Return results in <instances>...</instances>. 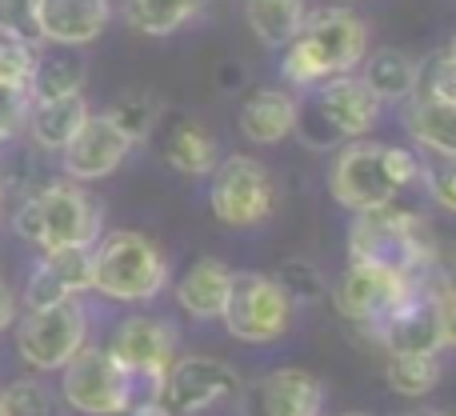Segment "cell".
I'll return each instance as SVG.
<instances>
[{
  "instance_id": "6da1fadb",
  "label": "cell",
  "mask_w": 456,
  "mask_h": 416,
  "mask_svg": "<svg viewBox=\"0 0 456 416\" xmlns=\"http://www.w3.org/2000/svg\"><path fill=\"white\" fill-rule=\"evenodd\" d=\"M364 56H369V29L361 16L348 8H321L308 12L297 37L284 45L281 72L292 88H313L329 77L361 69Z\"/></svg>"
},
{
  "instance_id": "7a4b0ae2",
  "label": "cell",
  "mask_w": 456,
  "mask_h": 416,
  "mask_svg": "<svg viewBox=\"0 0 456 416\" xmlns=\"http://www.w3.org/2000/svg\"><path fill=\"white\" fill-rule=\"evenodd\" d=\"M348 260L385 265L396 273H433L436 265V232L420 212L409 208H369L356 212L348 228Z\"/></svg>"
},
{
  "instance_id": "3957f363",
  "label": "cell",
  "mask_w": 456,
  "mask_h": 416,
  "mask_svg": "<svg viewBox=\"0 0 456 416\" xmlns=\"http://www.w3.org/2000/svg\"><path fill=\"white\" fill-rule=\"evenodd\" d=\"M305 101H297V125L292 133L300 136L313 149H329L337 141H356V136H369L380 120L385 104L377 101L369 85L353 72L345 77H329L321 85L305 88Z\"/></svg>"
},
{
  "instance_id": "277c9868",
  "label": "cell",
  "mask_w": 456,
  "mask_h": 416,
  "mask_svg": "<svg viewBox=\"0 0 456 416\" xmlns=\"http://www.w3.org/2000/svg\"><path fill=\"white\" fill-rule=\"evenodd\" d=\"M168 265L160 249L141 232L117 228L93 244V289L120 305H149L165 292Z\"/></svg>"
},
{
  "instance_id": "5b68a950",
  "label": "cell",
  "mask_w": 456,
  "mask_h": 416,
  "mask_svg": "<svg viewBox=\"0 0 456 416\" xmlns=\"http://www.w3.org/2000/svg\"><path fill=\"white\" fill-rule=\"evenodd\" d=\"M12 228L24 244H37L40 252L64 249V244H96L101 208L80 184L56 181L16 208Z\"/></svg>"
},
{
  "instance_id": "8992f818",
  "label": "cell",
  "mask_w": 456,
  "mask_h": 416,
  "mask_svg": "<svg viewBox=\"0 0 456 416\" xmlns=\"http://www.w3.org/2000/svg\"><path fill=\"white\" fill-rule=\"evenodd\" d=\"M228 337L244 345H273L292 324V300L281 292V284L265 273H232L228 297L221 308Z\"/></svg>"
},
{
  "instance_id": "52a82bcc",
  "label": "cell",
  "mask_w": 456,
  "mask_h": 416,
  "mask_svg": "<svg viewBox=\"0 0 456 416\" xmlns=\"http://www.w3.org/2000/svg\"><path fill=\"white\" fill-rule=\"evenodd\" d=\"M88 345V313L77 297H64L48 308H28L16 324V348L37 372H61Z\"/></svg>"
},
{
  "instance_id": "ba28073f",
  "label": "cell",
  "mask_w": 456,
  "mask_h": 416,
  "mask_svg": "<svg viewBox=\"0 0 456 416\" xmlns=\"http://www.w3.org/2000/svg\"><path fill=\"white\" fill-rule=\"evenodd\" d=\"M329 192L340 208L356 212H369V208H385L396 200L401 184L393 176V165H388V144L377 141H345V149L337 152L332 160V173H329Z\"/></svg>"
},
{
  "instance_id": "9c48e42d",
  "label": "cell",
  "mask_w": 456,
  "mask_h": 416,
  "mask_svg": "<svg viewBox=\"0 0 456 416\" xmlns=\"http://www.w3.org/2000/svg\"><path fill=\"white\" fill-rule=\"evenodd\" d=\"M213 184H208V205L213 216L228 228H252L273 216L276 208V184L273 173L256 157H224L216 160Z\"/></svg>"
},
{
  "instance_id": "30bf717a",
  "label": "cell",
  "mask_w": 456,
  "mask_h": 416,
  "mask_svg": "<svg viewBox=\"0 0 456 416\" xmlns=\"http://www.w3.org/2000/svg\"><path fill=\"white\" fill-rule=\"evenodd\" d=\"M428 273H396L385 265H364V260H348V273L337 284V305L345 316H353L364 329H377L401 305H409L412 292L420 289Z\"/></svg>"
},
{
  "instance_id": "8fae6325",
  "label": "cell",
  "mask_w": 456,
  "mask_h": 416,
  "mask_svg": "<svg viewBox=\"0 0 456 416\" xmlns=\"http://www.w3.org/2000/svg\"><path fill=\"white\" fill-rule=\"evenodd\" d=\"M61 393L69 409L85 416H120L133 404V377L109 356V348H80L64 364Z\"/></svg>"
},
{
  "instance_id": "7c38bea8",
  "label": "cell",
  "mask_w": 456,
  "mask_h": 416,
  "mask_svg": "<svg viewBox=\"0 0 456 416\" xmlns=\"http://www.w3.org/2000/svg\"><path fill=\"white\" fill-rule=\"evenodd\" d=\"M240 393V377L221 356H181L168 364L157 396L173 409V416H197L216 409L221 401H232Z\"/></svg>"
},
{
  "instance_id": "4fadbf2b",
  "label": "cell",
  "mask_w": 456,
  "mask_h": 416,
  "mask_svg": "<svg viewBox=\"0 0 456 416\" xmlns=\"http://www.w3.org/2000/svg\"><path fill=\"white\" fill-rule=\"evenodd\" d=\"M109 356L128 372V377L152 380V388H160L168 364L176 361V329L160 316H128L112 332Z\"/></svg>"
},
{
  "instance_id": "5bb4252c",
  "label": "cell",
  "mask_w": 456,
  "mask_h": 416,
  "mask_svg": "<svg viewBox=\"0 0 456 416\" xmlns=\"http://www.w3.org/2000/svg\"><path fill=\"white\" fill-rule=\"evenodd\" d=\"M240 416H321L324 385L305 369H276L244 385Z\"/></svg>"
},
{
  "instance_id": "9a60e30c",
  "label": "cell",
  "mask_w": 456,
  "mask_h": 416,
  "mask_svg": "<svg viewBox=\"0 0 456 416\" xmlns=\"http://www.w3.org/2000/svg\"><path fill=\"white\" fill-rule=\"evenodd\" d=\"M128 149H133L128 136L120 133L104 112H88L85 125L77 128V136L61 149L64 173H69L72 181H80V184L104 181V176H112L120 168V160L128 157Z\"/></svg>"
},
{
  "instance_id": "2e32d148",
  "label": "cell",
  "mask_w": 456,
  "mask_h": 416,
  "mask_svg": "<svg viewBox=\"0 0 456 416\" xmlns=\"http://www.w3.org/2000/svg\"><path fill=\"white\" fill-rule=\"evenodd\" d=\"M37 37L40 45L85 48L109 29L112 0H37Z\"/></svg>"
},
{
  "instance_id": "e0dca14e",
  "label": "cell",
  "mask_w": 456,
  "mask_h": 416,
  "mask_svg": "<svg viewBox=\"0 0 456 416\" xmlns=\"http://www.w3.org/2000/svg\"><path fill=\"white\" fill-rule=\"evenodd\" d=\"M404 128L425 152L441 160L456 157V101L433 93H412L404 101Z\"/></svg>"
},
{
  "instance_id": "ac0fdd59",
  "label": "cell",
  "mask_w": 456,
  "mask_h": 416,
  "mask_svg": "<svg viewBox=\"0 0 456 416\" xmlns=\"http://www.w3.org/2000/svg\"><path fill=\"white\" fill-rule=\"evenodd\" d=\"M292 125H297V96H289L284 88H256L240 104V133L252 144L289 141Z\"/></svg>"
},
{
  "instance_id": "d6986e66",
  "label": "cell",
  "mask_w": 456,
  "mask_h": 416,
  "mask_svg": "<svg viewBox=\"0 0 456 416\" xmlns=\"http://www.w3.org/2000/svg\"><path fill=\"white\" fill-rule=\"evenodd\" d=\"M228 276L232 268L216 257H200L189 265V273L176 281V305L197 321H221V308L228 297Z\"/></svg>"
},
{
  "instance_id": "ffe728a7",
  "label": "cell",
  "mask_w": 456,
  "mask_h": 416,
  "mask_svg": "<svg viewBox=\"0 0 456 416\" xmlns=\"http://www.w3.org/2000/svg\"><path fill=\"white\" fill-rule=\"evenodd\" d=\"M85 117H88L85 96L72 93V96H53V101H28V117H24V125H28L37 149L61 152L64 144L77 136V128L85 125Z\"/></svg>"
},
{
  "instance_id": "44dd1931",
  "label": "cell",
  "mask_w": 456,
  "mask_h": 416,
  "mask_svg": "<svg viewBox=\"0 0 456 416\" xmlns=\"http://www.w3.org/2000/svg\"><path fill=\"white\" fill-rule=\"evenodd\" d=\"M88 64L77 48L56 45V53H37L28 80V101H53V96H72L85 88Z\"/></svg>"
},
{
  "instance_id": "7402d4cb",
  "label": "cell",
  "mask_w": 456,
  "mask_h": 416,
  "mask_svg": "<svg viewBox=\"0 0 456 416\" xmlns=\"http://www.w3.org/2000/svg\"><path fill=\"white\" fill-rule=\"evenodd\" d=\"M364 72L361 80L377 93L380 104H396V101H409L412 88H417V69L420 64L412 61L409 53L401 48H380V53L364 56Z\"/></svg>"
},
{
  "instance_id": "603a6c76",
  "label": "cell",
  "mask_w": 456,
  "mask_h": 416,
  "mask_svg": "<svg viewBox=\"0 0 456 416\" xmlns=\"http://www.w3.org/2000/svg\"><path fill=\"white\" fill-rule=\"evenodd\" d=\"M308 4L305 0H244V20H248L252 37L268 48H284L297 29L305 24Z\"/></svg>"
},
{
  "instance_id": "cb8c5ba5",
  "label": "cell",
  "mask_w": 456,
  "mask_h": 416,
  "mask_svg": "<svg viewBox=\"0 0 456 416\" xmlns=\"http://www.w3.org/2000/svg\"><path fill=\"white\" fill-rule=\"evenodd\" d=\"M165 160L181 176H208L221 157H216V141L208 128L181 120V125H173V133L165 141Z\"/></svg>"
},
{
  "instance_id": "d4e9b609",
  "label": "cell",
  "mask_w": 456,
  "mask_h": 416,
  "mask_svg": "<svg viewBox=\"0 0 456 416\" xmlns=\"http://www.w3.org/2000/svg\"><path fill=\"white\" fill-rule=\"evenodd\" d=\"M441 353H388V388L409 401L417 396H428L436 385H441Z\"/></svg>"
},
{
  "instance_id": "484cf974",
  "label": "cell",
  "mask_w": 456,
  "mask_h": 416,
  "mask_svg": "<svg viewBox=\"0 0 456 416\" xmlns=\"http://www.w3.org/2000/svg\"><path fill=\"white\" fill-rule=\"evenodd\" d=\"M200 0H125V20L144 37H168L184 29Z\"/></svg>"
},
{
  "instance_id": "4316f807",
  "label": "cell",
  "mask_w": 456,
  "mask_h": 416,
  "mask_svg": "<svg viewBox=\"0 0 456 416\" xmlns=\"http://www.w3.org/2000/svg\"><path fill=\"white\" fill-rule=\"evenodd\" d=\"M104 117L128 136V144H136V141H144V136L152 133V125L160 120V101L152 93H125L112 101V109L104 112Z\"/></svg>"
},
{
  "instance_id": "83f0119b",
  "label": "cell",
  "mask_w": 456,
  "mask_h": 416,
  "mask_svg": "<svg viewBox=\"0 0 456 416\" xmlns=\"http://www.w3.org/2000/svg\"><path fill=\"white\" fill-rule=\"evenodd\" d=\"M40 265L72 292L80 297L85 289H93V244H64V249H48Z\"/></svg>"
},
{
  "instance_id": "f1b7e54d",
  "label": "cell",
  "mask_w": 456,
  "mask_h": 416,
  "mask_svg": "<svg viewBox=\"0 0 456 416\" xmlns=\"http://www.w3.org/2000/svg\"><path fill=\"white\" fill-rule=\"evenodd\" d=\"M273 281L281 284V292L292 300V308L316 305V300L329 297V281H324V273L316 265H308V260H284V265L276 268Z\"/></svg>"
},
{
  "instance_id": "f546056e",
  "label": "cell",
  "mask_w": 456,
  "mask_h": 416,
  "mask_svg": "<svg viewBox=\"0 0 456 416\" xmlns=\"http://www.w3.org/2000/svg\"><path fill=\"white\" fill-rule=\"evenodd\" d=\"M0 401H4V416H53L48 404V388L40 380H12L8 388H0Z\"/></svg>"
},
{
  "instance_id": "4dcf8cb0",
  "label": "cell",
  "mask_w": 456,
  "mask_h": 416,
  "mask_svg": "<svg viewBox=\"0 0 456 416\" xmlns=\"http://www.w3.org/2000/svg\"><path fill=\"white\" fill-rule=\"evenodd\" d=\"M412 93H433V96H449L456 101V61H452V48L436 53L428 64L417 69V88Z\"/></svg>"
},
{
  "instance_id": "1f68e13d",
  "label": "cell",
  "mask_w": 456,
  "mask_h": 416,
  "mask_svg": "<svg viewBox=\"0 0 456 416\" xmlns=\"http://www.w3.org/2000/svg\"><path fill=\"white\" fill-rule=\"evenodd\" d=\"M32 8H37V0H0V29L12 32V37L32 40V45H40Z\"/></svg>"
},
{
  "instance_id": "d6a6232c",
  "label": "cell",
  "mask_w": 456,
  "mask_h": 416,
  "mask_svg": "<svg viewBox=\"0 0 456 416\" xmlns=\"http://www.w3.org/2000/svg\"><path fill=\"white\" fill-rule=\"evenodd\" d=\"M64 297H72V292L64 289V284L56 281L45 265L32 268L28 284H24V305H28V308H48V305H56V300H64Z\"/></svg>"
},
{
  "instance_id": "836d02e7",
  "label": "cell",
  "mask_w": 456,
  "mask_h": 416,
  "mask_svg": "<svg viewBox=\"0 0 456 416\" xmlns=\"http://www.w3.org/2000/svg\"><path fill=\"white\" fill-rule=\"evenodd\" d=\"M24 117H28V93H24V88L0 85V144L12 141V136L20 133Z\"/></svg>"
},
{
  "instance_id": "e575fe53",
  "label": "cell",
  "mask_w": 456,
  "mask_h": 416,
  "mask_svg": "<svg viewBox=\"0 0 456 416\" xmlns=\"http://www.w3.org/2000/svg\"><path fill=\"white\" fill-rule=\"evenodd\" d=\"M420 176L428 181V192H433V200L441 205L444 212L456 208V173H452V160H441V165H420Z\"/></svg>"
},
{
  "instance_id": "d590c367",
  "label": "cell",
  "mask_w": 456,
  "mask_h": 416,
  "mask_svg": "<svg viewBox=\"0 0 456 416\" xmlns=\"http://www.w3.org/2000/svg\"><path fill=\"white\" fill-rule=\"evenodd\" d=\"M8 324H16V297H12V289L0 281V332H4Z\"/></svg>"
},
{
  "instance_id": "8d00e7d4",
  "label": "cell",
  "mask_w": 456,
  "mask_h": 416,
  "mask_svg": "<svg viewBox=\"0 0 456 416\" xmlns=\"http://www.w3.org/2000/svg\"><path fill=\"white\" fill-rule=\"evenodd\" d=\"M128 416H173V409H168L160 396H152V401H144V404H128Z\"/></svg>"
},
{
  "instance_id": "74e56055",
  "label": "cell",
  "mask_w": 456,
  "mask_h": 416,
  "mask_svg": "<svg viewBox=\"0 0 456 416\" xmlns=\"http://www.w3.org/2000/svg\"><path fill=\"white\" fill-rule=\"evenodd\" d=\"M409 416H449L444 409H417V412H409Z\"/></svg>"
},
{
  "instance_id": "f35d334b",
  "label": "cell",
  "mask_w": 456,
  "mask_h": 416,
  "mask_svg": "<svg viewBox=\"0 0 456 416\" xmlns=\"http://www.w3.org/2000/svg\"><path fill=\"white\" fill-rule=\"evenodd\" d=\"M0 200H4V173H0Z\"/></svg>"
},
{
  "instance_id": "ab89813d",
  "label": "cell",
  "mask_w": 456,
  "mask_h": 416,
  "mask_svg": "<svg viewBox=\"0 0 456 416\" xmlns=\"http://www.w3.org/2000/svg\"><path fill=\"white\" fill-rule=\"evenodd\" d=\"M345 416H364V412H345Z\"/></svg>"
},
{
  "instance_id": "60d3db41",
  "label": "cell",
  "mask_w": 456,
  "mask_h": 416,
  "mask_svg": "<svg viewBox=\"0 0 456 416\" xmlns=\"http://www.w3.org/2000/svg\"><path fill=\"white\" fill-rule=\"evenodd\" d=\"M0 416H4V401H0Z\"/></svg>"
}]
</instances>
